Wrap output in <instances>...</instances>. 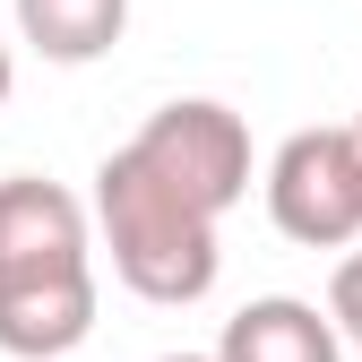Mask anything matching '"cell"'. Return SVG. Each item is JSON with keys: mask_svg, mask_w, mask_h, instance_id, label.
<instances>
[{"mask_svg": "<svg viewBox=\"0 0 362 362\" xmlns=\"http://www.w3.org/2000/svg\"><path fill=\"white\" fill-rule=\"evenodd\" d=\"M104 276H95V216L78 190L43 173L0 181V354L61 362L95 337Z\"/></svg>", "mask_w": 362, "mask_h": 362, "instance_id": "cell-2", "label": "cell"}, {"mask_svg": "<svg viewBox=\"0 0 362 362\" xmlns=\"http://www.w3.org/2000/svg\"><path fill=\"white\" fill-rule=\"evenodd\" d=\"M9 95H18V52L0 43V112H9Z\"/></svg>", "mask_w": 362, "mask_h": 362, "instance_id": "cell-7", "label": "cell"}, {"mask_svg": "<svg viewBox=\"0 0 362 362\" xmlns=\"http://www.w3.org/2000/svg\"><path fill=\"white\" fill-rule=\"evenodd\" d=\"M267 190V224L302 250H354L362 242V147L345 121L293 129L259 173Z\"/></svg>", "mask_w": 362, "mask_h": 362, "instance_id": "cell-3", "label": "cell"}, {"mask_svg": "<svg viewBox=\"0 0 362 362\" xmlns=\"http://www.w3.org/2000/svg\"><path fill=\"white\" fill-rule=\"evenodd\" d=\"M345 129H354V147H362V112H354V121H345Z\"/></svg>", "mask_w": 362, "mask_h": 362, "instance_id": "cell-9", "label": "cell"}, {"mask_svg": "<svg viewBox=\"0 0 362 362\" xmlns=\"http://www.w3.org/2000/svg\"><path fill=\"white\" fill-rule=\"evenodd\" d=\"M216 362H345V345H337V328H328L320 302L259 293V302H242L233 320H224Z\"/></svg>", "mask_w": 362, "mask_h": 362, "instance_id": "cell-4", "label": "cell"}, {"mask_svg": "<svg viewBox=\"0 0 362 362\" xmlns=\"http://www.w3.org/2000/svg\"><path fill=\"white\" fill-rule=\"evenodd\" d=\"M328 328H337V345H362V242L337 259V276H328Z\"/></svg>", "mask_w": 362, "mask_h": 362, "instance_id": "cell-6", "label": "cell"}, {"mask_svg": "<svg viewBox=\"0 0 362 362\" xmlns=\"http://www.w3.org/2000/svg\"><path fill=\"white\" fill-rule=\"evenodd\" d=\"M156 362H216V354H156Z\"/></svg>", "mask_w": 362, "mask_h": 362, "instance_id": "cell-8", "label": "cell"}, {"mask_svg": "<svg viewBox=\"0 0 362 362\" xmlns=\"http://www.w3.org/2000/svg\"><path fill=\"white\" fill-rule=\"evenodd\" d=\"M18 43L52 69H86L129 35V0H9Z\"/></svg>", "mask_w": 362, "mask_h": 362, "instance_id": "cell-5", "label": "cell"}, {"mask_svg": "<svg viewBox=\"0 0 362 362\" xmlns=\"http://www.w3.org/2000/svg\"><path fill=\"white\" fill-rule=\"evenodd\" d=\"M250 199V121L216 95L156 104L129 139L95 164V259L156 302L190 310L224 276V216Z\"/></svg>", "mask_w": 362, "mask_h": 362, "instance_id": "cell-1", "label": "cell"}]
</instances>
